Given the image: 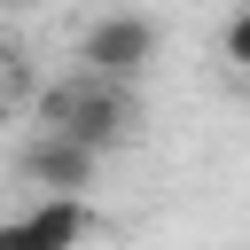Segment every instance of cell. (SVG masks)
Returning <instances> with one entry per match:
<instances>
[{
    "mask_svg": "<svg viewBox=\"0 0 250 250\" xmlns=\"http://www.w3.org/2000/svg\"><path fill=\"white\" fill-rule=\"evenodd\" d=\"M39 125L86 141L94 156H109V148H125V141L141 133V102H133V86H117V78L70 70V78L39 86Z\"/></svg>",
    "mask_w": 250,
    "mask_h": 250,
    "instance_id": "cell-1",
    "label": "cell"
},
{
    "mask_svg": "<svg viewBox=\"0 0 250 250\" xmlns=\"http://www.w3.org/2000/svg\"><path fill=\"white\" fill-rule=\"evenodd\" d=\"M148 62H156V23H148V16H133V8L94 16V23H86V39H78V70H94V78L133 86Z\"/></svg>",
    "mask_w": 250,
    "mask_h": 250,
    "instance_id": "cell-2",
    "label": "cell"
},
{
    "mask_svg": "<svg viewBox=\"0 0 250 250\" xmlns=\"http://www.w3.org/2000/svg\"><path fill=\"white\" fill-rule=\"evenodd\" d=\"M23 172H31L47 195H86L94 172H102V156H94L86 141H70V133H39V141L23 148Z\"/></svg>",
    "mask_w": 250,
    "mask_h": 250,
    "instance_id": "cell-3",
    "label": "cell"
},
{
    "mask_svg": "<svg viewBox=\"0 0 250 250\" xmlns=\"http://www.w3.org/2000/svg\"><path fill=\"white\" fill-rule=\"evenodd\" d=\"M23 227H31L39 250H78L86 227H94V211H86V195H39V203L23 211Z\"/></svg>",
    "mask_w": 250,
    "mask_h": 250,
    "instance_id": "cell-4",
    "label": "cell"
},
{
    "mask_svg": "<svg viewBox=\"0 0 250 250\" xmlns=\"http://www.w3.org/2000/svg\"><path fill=\"white\" fill-rule=\"evenodd\" d=\"M219 55H227V62L250 78V8H234V16H227V31H219Z\"/></svg>",
    "mask_w": 250,
    "mask_h": 250,
    "instance_id": "cell-5",
    "label": "cell"
},
{
    "mask_svg": "<svg viewBox=\"0 0 250 250\" xmlns=\"http://www.w3.org/2000/svg\"><path fill=\"white\" fill-rule=\"evenodd\" d=\"M0 250H39V242H31V227H23V219H0Z\"/></svg>",
    "mask_w": 250,
    "mask_h": 250,
    "instance_id": "cell-6",
    "label": "cell"
},
{
    "mask_svg": "<svg viewBox=\"0 0 250 250\" xmlns=\"http://www.w3.org/2000/svg\"><path fill=\"white\" fill-rule=\"evenodd\" d=\"M0 8H31V0H0Z\"/></svg>",
    "mask_w": 250,
    "mask_h": 250,
    "instance_id": "cell-7",
    "label": "cell"
},
{
    "mask_svg": "<svg viewBox=\"0 0 250 250\" xmlns=\"http://www.w3.org/2000/svg\"><path fill=\"white\" fill-rule=\"evenodd\" d=\"M0 78H8V47H0Z\"/></svg>",
    "mask_w": 250,
    "mask_h": 250,
    "instance_id": "cell-8",
    "label": "cell"
}]
</instances>
